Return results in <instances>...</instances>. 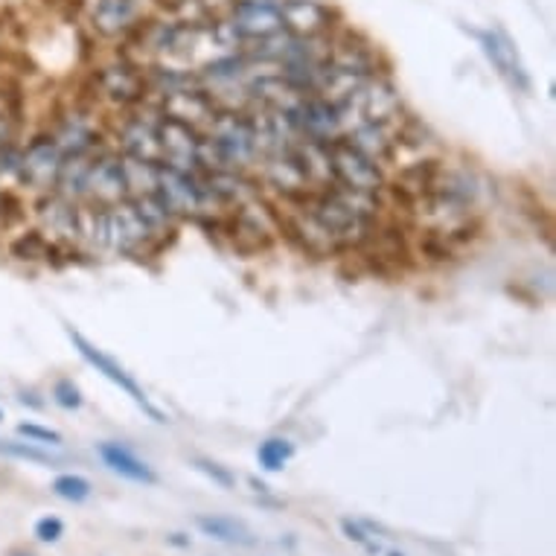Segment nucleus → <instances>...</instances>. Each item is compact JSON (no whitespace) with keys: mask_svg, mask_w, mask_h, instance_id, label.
Returning a JSON list of instances; mask_svg holds the SVG:
<instances>
[{"mask_svg":"<svg viewBox=\"0 0 556 556\" xmlns=\"http://www.w3.org/2000/svg\"><path fill=\"white\" fill-rule=\"evenodd\" d=\"M7 201H10V192L0 187V222H7Z\"/></svg>","mask_w":556,"mask_h":556,"instance_id":"41","label":"nucleus"},{"mask_svg":"<svg viewBox=\"0 0 556 556\" xmlns=\"http://www.w3.org/2000/svg\"><path fill=\"white\" fill-rule=\"evenodd\" d=\"M152 0H93L91 29L102 41H123L149 18Z\"/></svg>","mask_w":556,"mask_h":556,"instance_id":"14","label":"nucleus"},{"mask_svg":"<svg viewBox=\"0 0 556 556\" xmlns=\"http://www.w3.org/2000/svg\"><path fill=\"white\" fill-rule=\"evenodd\" d=\"M225 18L239 36L242 47L283 33L280 0H230Z\"/></svg>","mask_w":556,"mask_h":556,"instance_id":"11","label":"nucleus"},{"mask_svg":"<svg viewBox=\"0 0 556 556\" xmlns=\"http://www.w3.org/2000/svg\"><path fill=\"white\" fill-rule=\"evenodd\" d=\"M62 152L50 135H36L18 155V187H27L36 195L53 192L55 175L62 166Z\"/></svg>","mask_w":556,"mask_h":556,"instance_id":"12","label":"nucleus"},{"mask_svg":"<svg viewBox=\"0 0 556 556\" xmlns=\"http://www.w3.org/2000/svg\"><path fill=\"white\" fill-rule=\"evenodd\" d=\"M283 29L294 38H327L341 24L338 10L324 0H280Z\"/></svg>","mask_w":556,"mask_h":556,"instance_id":"19","label":"nucleus"},{"mask_svg":"<svg viewBox=\"0 0 556 556\" xmlns=\"http://www.w3.org/2000/svg\"><path fill=\"white\" fill-rule=\"evenodd\" d=\"M294 457V443L286 438H268L256 448V460L265 472H280Z\"/></svg>","mask_w":556,"mask_h":556,"instance_id":"33","label":"nucleus"},{"mask_svg":"<svg viewBox=\"0 0 556 556\" xmlns=\"http://www.w3.org/2000/svg\"><path fill=\"white\" fill-rule=\"evenodd\" d=\"M123 175H126L128 199L149 195L157 187V164L155 161H140V157L123 155Z\"/></svg>","mask_w":556,"mask_h":556,"instance_id":"30","label":"nucleus"},{"mask_svg":"<svg viewBox=\"0 0 556 556\" xmlns=\"http://www.w3.org/2000/svg\"><path fill=\"white\" fill-rule=\"evenodd\" d=\"M204 135L219 152L222 164L228 169H245L256 166V147L251 119L245 109H216L213 119L204 126Z\"/></svg>","mask_w":556,"mask_h":556,"instance_id":"4","label":"nucleus"},{"mask_svg":"<svg viewBox=\"0 0 556 556\" xmlns=\"http://www.w3.org/2000/svg\"><path fill=\"white\" fill-rule=\"evenodd\" d=\"M388 556H402V554H400V551H391V554H388Z\"/></svg>","mask_w":556,"mask_h":556,"instance_id":"44","label":"nucleus"},{"mask_svg":"<svg viewBox=\"0 0 556 556\" xmlns=\"http://www.w3.org/2000/svg\"><path fill=\"white\" fill-rule=\"evenodd\" d=\"M277 233H280V216L263 195L225 213L222 237H228L230 245L242 254H256V251L271 248Z\"/></svg>","mask_w":556,"mask_h":556,"instance_id":"2","label":"nucleus"},{"mask_svg":"<svg viewBox=\"0 0 556 556\" xmlns=\"http://www.w3.org/2000/svg\"><path fill=\"white\" fill-rule=\"evenodd\" d=\"M195 528H199L204 536L216 539V542H225V545H256V536L251 533V528H248L245 521L230 519V516H199V519H195Z\"/></svg>","mask_w":556,"mask_h":556,"instance_id":"28","label":"nucleus"},{"mask_svg":"<svg viewBox=\"0 0 556 556\" xmlns=\"http://www.w3.org/2000/svg\"><path fill=\"white\" fill-rule=\"evenodd\" d=\"M0 422H3V410H0Z\"/></svg>","mask_w":556,"mask_h":556,"instance_id":"45","label":"nucleus"},{"mask_svg":"<svg viewBox=\"0 0 556 556\" xmlns=\"http://www.w3.org/2000/svg\"><path fill=\"white\" fill-rule=\"evenodd\" d=\"M254 175L263 192H271L277 201H298L315 192L292 152H280V155H268L263 161H256Z\"/></svg>","mask_w":556,"mask_h":556,"instance_id":"15","label":"nucleus"},{"mask_svg":"<svg viewBox=\"0 0 556 556\" xmlns=\"http://www.w3.org/2000/svg\"><path fill=\"white\" fill-rule=\"evenodd\" d=\"M47 135L53 137L62 155H85V152H97L102 147V131L93 111L79 109V105L62 111Z\"/></svg>","mask_w":556,"mask_h":556,"instance_id":"17","label":"nucleus"},{"mask_svg":"<svg viewBox=\"0 0 556 556\" xmlns=\"http://www.w3.org/2000/svg\"><path fill=\"white\" fill-rule=\"evenodd\" d=\"M294 161L301 164L306 181L315 192L327 190L336 184V173H332V161H329V140H312V137H298L289 149Z\"/></svg>","mask_w":556,"mask_h":556,"instance_id":"24","label":"nucleus"},{"mask_svg":"<svg viewBox=\"0 0 556 556\" xmlns=\"http://www.w3.org/2000/svg\"><path fill=\"white\" fill-rule=\"evenodd\" d=\"M91 161L93 152H85V155H64L62 166H59V175H55L53 192H59V195H64V199L71 201H85Z\"/></svg>","mask_w":556,"mask_h":556,"instance_id":"27","label":"nucleus"},{"mask_svg":"<svg viewBox=\"0 0 556 556\" xmlns=\"http://www.w3.org/2000/svg\"><path fill=\"white\" fill-rule=\"evenodd\" d=\"M336 109L341 117V135H344L358 123H379V119L396 117L405 111V102H402L400 85L382 71V74L365 79L344 102H338Z\"/></svg>","mask_w":556,"mask_h":556,"instance_id":"1","label":"nucleus"},{"mask_svg":"<svg viewBox=\"0 0 556 556\" xmlns=\"http://www.w3.org/2000/svg\"><path fill=\"white\" fill-rule=\"evenodd\" d=\"M155 195L164 201L166 211L173 213L178 222H195L207 213L199 173H184V169H175V166L157 164Z\"/></svg>","mask_w":556,"mask_h":556,"instance_id":"7","label":"nucleus"},{"mask_svg":"<svg viewBox=\"0 0 556 556\" xmlns=\"http://www.w3.org/2000/svg\"><path fill=\"white\" fill-rule=\"evenodd\" d=\"M24 440L29 443H38V446H62V434L55 429H47V426H38V422H18L15 429Z\"/></svg>","mask_w":556,"mask_h":556,"instance_id":"36","label":"nucleus"},{"mask_svg":"<svg viewBox=\"0 0 556 556\" xmlns=\"http://www.w3.org/2000/svg\"><path fill=\"white\" fill-rule=\"evenodd\" d=\"M0 457H12V460H27L38 466H55L62 457L53 455L50 448L29 443V440H0Z\"/></svg>","mask_w":556,"mask_h":556,"instance_id":"32","label":"nucleus"},{"mask_svg":"<svg viewBox=\"0 0 556 556\" xmlns=\"http://www.w3.org/2000/svg\"><path fill=\"white\" fill-rule=\"evenodd\" d=\"M93 97L117 111H128L149 100L147 67L131 55H119L114 62L100 64L93 71Z\"/></svg>","mask_w":556,"mask_h":556,"instance_id":"3","label":"nucleus"},{"mask_svg":"<svg viewBox=\"0 0 556 556\" xmlns=\"http://www.w3.org/2000/svg\"><path fill=\"white\" fill-rule=\"evenodd\" d=\"M286 204L280 216V233H289L294 245L306 251L309 256H336L341 254V245L336 242V237L324 228V222L312 213L309 201L298 199V201H280Z\"/></svg>","mask_w":556,"mask_h":556,"instance_id":"9","label":"nucleus"},{"mask_svg":"<svg viewBox=\"0 0 556 556\" xmlns=\"http://www.w3.org/2000/svg\"><path fill=\"white\" fill-rule=\"evenodd\" d=\"M97 455L102 457V464L109 466L111 472H117L119 478H126V481H135V483H155L157 475L152 472V466L147 460H140V457L131 452L128 446L123 443H97Z\"/></svg>","mask_w":556,"mask_h":556,"instance_id":"26","label":"nucleus"},{"mask_svg":"<svg viewBox=\"0 0 556 556\" xmlns=\"http://www.w3.org/2000/svg\"><path fill=\"white\" fill-rule=\"evenodd\" d=\"M15 556H33V554H15Z\"/></svg>","mask_w":556,"mask_h":556,"instance_id":"46","label":"nucleus"},{"mask_svg":"<svg viewBox=\"0 0 556 556\" xmlns=\"http://www.w3.org/2000/svg\"><path fill=\"white\" fill-rule=\"evenodd\" d=\"M74 248H79L85 254H109V222H105V207H97L91 201H79Z\"/></svg>","mask_w":556,"mask_h":556,"instance_id":"25","label":"nucleus"},{"mask_svg":"<svg viewBox=\"0 0 556 556\" xmlns=\"http://www.w3.org/2000/svg\"><path fill=\"white\" fill-rule=\"evenodd\" d=\"M329 161H332L336 184H341V187L376 192V195H382L384 187H388L384 166L376 164L374 157H367L365 152H358L353 143H346L344 137L329 140Z\"/></svg>","mask_w":556,"mask_h":556,"instance_id":"8","label":"nucleus"},{"mask_svg":"<svg viewBox=\"0 0 556 556\" xmlns=\"http://www.w3.org/2000/svg\"><path fill=\"white\" fill-rule=\"evenodd\" d=\"M169 542H173V545H181V547L190 545V539H184V533H173V536H169Z\"/></svg>","mask_w":556,"mask_h":556,"instance_id":"42","label":"nucleus"},{"mask_svg":"<svg viewBox=\"0 0 556 556\" xmlns=\"http://www.w3.org/2000/svg\"><path fill=\"white\" fill-rule=\"evenodd\" d=\"M192 464H195L199 472H204L213 483H219V486H225V490H233V486H237V475L230 472L228 466L216 464V460H211V457H195Z\"/></svg>","mask_w":556,"mask_h":556,"instance_id":"37","label":"nucleus"},{"mask_svg":"<svg viewBox=\"0 0 556 556\" xmlns=\"http://www.w3.org/2000/svg\"><path fill=\"white\" fill-rule=\"evenodd\" d=\"M157 109L152 102H143L137 109L123 111V119L117 123V152L140 161H155L161 164V147H157Z\"/></svg>","mask_w":556,"mask_h":556,"instance_id":"10","label":"nucleus"},{"mask_svg":"<svg viewBox=\"0 0 556 556\" xmlns=\"http://www.w3.org/2000/svg\"><path fill=\"white\" fill-rule=\"evenodd\" d=\"M199 140L201 128L187 126V123L173 117L157 119L161 164L184 169V173H199Z\"/></svg>","mask_w":556,"mask_h":556,"instance_id":"20","label":"nucleus"},{"mask_svg":"<svg viewBox=\"0 0 556 556\" xmlns=\"http://www.w3.org/2000/svg\"><path fill=\"white\" fill-rule=\"evenodd\" d=\"M131 201H135V207L140 211V216H143V222H147L149 230L155 233V239L161 242V245H164L169 237H175V230H178V225H181V222L175 219L173 213L166 211L164 201L157 199L155 192H149V195H137V199H131Z\"/></svg>","mask_w":556,"mask_h":556,"instance_id":"29","label":"nucleus"},{"mask_svg":"<svg viewBox=\"0 0 556 556\" xmlns=\"http://www.w3.org/2000/svg\"><path fill=\"white\" fill-rule=\"evenodd\" d=\"M472 36L478 38V45H481L483 55H486V59H490V64L495 67V74L502 76L504 83L510 85L513 91L528 93L530 88H533L528 67H525V62H521L519 50H516L513 38L507 36L502 27L472 29Z\"/></svg>","mask_w":556,"mask_h":556,"instance_id":"16","label":"nucleus"},{"mask_svg":"<svg viewBox=\"0 0 556 556\" xmlns=\"http://www.w3.org/2000/svg\"><path fill=\"white\" fill-rule=\"evenodd\" d=\"M64 332H67V338H71V344L76 346V353H79V356H83L85 362H88V365L97 367V374H102V376H105V379H109V382L117 384L119 391L128 393V396H131V400L137 402V408L143 410L147 417H152V420H155V422H169V417H166L164 410L157 408L155 402L149 400V393L143 391L140 384H137L135 376L128 374L126 367L119 365L117 358L109 356V353H105L102 346L93 344V341H88V338H85L83 332H79V329L64 327Z\"/></svg>","mask_w":556,"mask_h":556,"instance_id":"5","label":"nucleus"},{"mask_svg":"<svg viewBox=\"0 0 556 556\" xmlns=\"http://www.w3.org/2000/svg\"><path fill=\"white\" fill-rule=\"evenodd\" d=\"M126 199L128 190L126 175H123V155H119L117 149H97L91 161V173H88L85 201H91L97 207H111V204Z\"/></svg>","mask_w":556,"mask_h":556,"instance_id":"18","label":"nucleus"},{"mask_svg":"<svg viewBox=\"0 0 556 556\" xmlns=\"http://www.w3.org/2000/svg\"><path fill=\"white\" fill-rule=\"evenodd\" d=\"M64 536V521L59 516H45V519L36 521V539L45 542V545H53Z\"/></svg>","mask_w":556,"mask_h":556,"instance_id":"38","label":"nucleus"},{"mask_svg":"<svg viewBox=\"0 0 556 556\" xmlns=\"http://www.w3.org/2000/svg\"><path fill=\"white\" fill-rule=\"evenodd\" d=\"M341 530H344V536L350 539V542H356V545H367V542H370V536H367L365 528H362L358 521L341 519Z\"/></svg>","mask_w":556,"mask_h":556,"instance_id":"39","label":"nucleus"},{"mask_svg":"<svg viewBox=\"0 0 556 556\" xmlns=\"http://www.w3.org/2000/svg\"><path fill=\"white\" fill-rule=\"evenodd\" d=\"M105 222H109V254L149 256L161 248L131 199L105 207Z\"/></svg>","mask_w":556,"mask_h":556,"instance_id":"6","label":"nucleus"},{"mask_svg":"<svg viewBox=\"0 0 556 556\" xmlns=\"http://www.w3.org/2000/svg\"><path fill=\"white\" fill-rule=\"evenodd\" d=\"M147 102L155 105L161 117L181 119V123L201 128V131H204V126H207L213 119V114H216V102H213L211 93L204 91L195 79L178 85V88L161 93V97H152V100Z\"/></svg>","mask_w":556,"mask_h":556,"instance_id":"13","label":"nucleus"},{"mask_svg":"<svg viewBox=\"0 0 556 556\" xmlns=\"http://www.w3.org/2000/svg\"><path fill=\"white\" fill-rule=\"evenodd\" d=\"M53 402L64 410H79V408H83L85 396H83V391H79V384H76L74 379H55Z\"/></svg>","mask_w":556,"mask_h":556,"instance_id":"35","label":"nucleus"},{"mask_svg":"<svg viewBox=\"0 0 556 556\" xmlns=\"http://www.w3.org/2000/svg\"><path fill=\"white\" fill-rule=\"evenodd\" d=\"M36 225L38 233H45L53 245L74 248L76 242V211L79 201H71L59 192H45L36 199Z\"/></svg>","mask_w":556,"mask_h":556,"instance_id":"22","label":"nucleus"},{"mask_svg":"<svg viewBox=\"0 0 556 556\" xmlns=\"http://www.w3.org/2000/svg\"><path fill=\"white\" fill-rule=\"evenodd\" d=\"M405 117L408 111H402L391 119H379V123H358L350 131H344L346 143H353L358 152H365L367 157H374L376 164H388L396 155V147H400L402 126H405Z\"/></svg>","mask_w":556,"mask_h":556,"instance_id":"21","label":"nucleus"},{"mask_svg":"<svg viewBox=\"0 0 556 556\" xmlns=\"http://www.w3.org/2000/svg\"><path fill=\"white\" fill-rule=\"evenodd\" d=\"M18 402H21V405H29V408H36V410L45 408V402L38 400V393H33V391H21Z\"/></svg>","mask_w":556,"mask_h":556,"instance_id":"40","label":"nucleus"},{"mask_svg":"<svg viewBox=\"0 0 556 556\" xmlns=\"http://www.w3.org/2000/svg\"><path fill=\"white\" fill-rule=\"evenodd\" d=\"M64 248L53 245L45 233H38V230H27V233H21L15 242L10 245V254L15 260H24V263H36V260H50L53 254H59Z\"/></svg>","mask_w":556,"mask_h":556,"instance_id":"31","label":"nucleus"},{"mask_svg":"<svg viewBox=\"0 0 556 556\" xmlns=\"http://www.w3.org/2000/svg\"><path fill=\"white\" fill-rule=\"evenodd\" d=\"M251 486H254V490H256V493H268V486H265V483L263 481H256V478H251Z\"/></svg>","mask_w":556,"mask_h":556,"instance_id":"43","label":"nucleus"},{"mask_svg":"<svg viewBox=\"0 0 556 556\" xmlns=\"http://www.w3.org/2000/svg\"><path fill=\"white\" fill-rule=\"evenodd\" d=\"M53 493L59 495V498H64V502L83 504V502H88V498H91L93 486H91V481L85 478V475L64 472V475H55Z\"/></svg>","mask_w":556,"mask_h":556,"instance_id":"34","label":"nucleus"},{"mask_svg":"<svg viewBox=\"0 0 556 556\" xmlns=\"http://www.w3.org/2000/svg\"><path fill=\"white\" fill-rule=\"evenodd\" d=\"M292 123L301 137L312 140H336L341 137V117L338 109L320 93H306L292 111Z\"/></svg>","mask_w":556,"mask_h":556,"instance_id":"23","label":"nucleus"}]
</instances>
